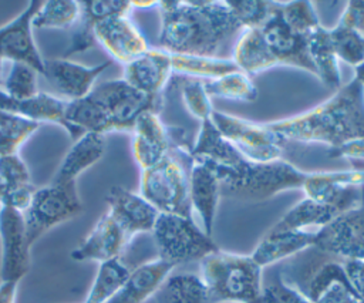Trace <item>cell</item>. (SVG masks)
<instances>
[{"mask_svg": "<svg viewBox=\"0 0 364 303\" xmlns=\"http://www.w3.org/2000/svg\"><path fill=\"white\" fill-rule=\"evenodd\" d=\"M259 303H311V300L296 286L289 285L282 276L262 285Z\"/></svg>", "mask_w": 364, "mask_h": 303, "instance_id": "b9f144b4", "label": "cell"}, {"mask_svg": "<svg viewBox=\"0 0 364 303\" xmlns=\"http://www.w3.org/2000/svg\"><path fill=\"white\" fill-rule=\"evenodd\" d=\"M6 193H7V185L4 184V181H3L1 176H0V205L3 203Z\"/></svg>", "mask_w": 364, "mask_h": 303, "instance_id": "f5cc1de1", "label": "cell"}, {"mask_svg": "<svg viewBox=\"0 0 364 303\" xmlns=\"http://www.w3.org/2000/svg\"><path fill=\"white\" fill-rule=\"evenodd\" d=\"M351 290L364 300V260L343 262Z\"/></svg>", "mask_w": 364, "mask_h": 303, "instance_id": "f6af8a7d", "label": "cell"}, {"mask_svg": "<svg viewBox=\"0 0 364 303\" xmlns=\"http://www.w3.org/2000/svg\"><path fill=\"white\" fill-rule=\"evenodd\" d=\"M0 90L13 100L30 98L38 92L37 73L27 64L11 63Z\"/></svg>", "mask_w": 364, "mask_h": 303, "instance_id": "8d00e7d4", "label": "cell"}, {"mask_svg": "<svg viewBox=\"0 0 364 303\" xmlns=\"http://www.w3.org/2000/svg\"><path fill=\"white\" fill-rule=\"evenodd\" d=\"M314 233L309 230L270 229L256 245L250 256L263 269L313 248Z\"/></svg>", "mask_w": 364, "mask_h": 303, "instance_id": "cb8c5ba5", "label": "cell"}, {"mask_svg": "<svg viewBox=\"0 0 364 303\" xmlns=\"http://www.w3.org/2000/svg\"><path fill=\"white\" fill-rule=\"evenodd\" d=\"M228 4L242 28H260L276 7V1L266 0H233Z\"/></svg>", "mask_w": 364, "mask_h": 303, "instance_id": "74e56055", "label": "cell"}, {"mask_svg": "<svg viewBox=\"0 0 364 303\" xmlns=\"http://www.w3.org/2000/svg\"><path fill=\"white\" fill-rule=\"evenodd\" d=\"M38 127L37 122L0 110V155L16 154Z\"/></svg>", "mask_w": 364, "mask_h": 303, "instance_id": "e575fe53", "label": "cell"}, {"mask_svg": "<svg viewBox=\"0 0 364 303\" xmlns=\"http://www.w3.org/2000/svg\"><path fill=\"white\" fill-rule=\"evenodd\" d=\"M263 124L282 142L324 144L336 148L364 137V91L353 78L309 111Z\"/></svg>", "mask_w": 364, "mask_h": 303, "instance_id": "7a4b0ae2", "label": "cell"}, {"mask_svg": "<svg viewBox=\"0 0 364 303\" xmlns=\"http://www.w3.org/2000/svg\"><path fill=\"white\" fill-rule=\"evenodd\" d=\"M171 61L173 73L202 81L215 80L237 70L230 57L171 54Z\"/></svg>", "mask_w": 364, "mask_h": 303, "instance_id": "f546056e", "label": "cell"}, {"mask_svg": "<svg viewBox=\"0 0 364 303\" xmlns=\"http://www.w3.org/2000/svg\"><path fill=\"white\" fill-rule=\"evenodd\" d=\"M0 282H20L30 269V243L24 216L10 206H0Z\"/></svg>", "mask_w": 364, "mask_h": 303, "instance_id": "8fae6325", "label": "cell"}, {"mask_svg": "<svg viewBox=\"0 0 364 303\" xmlns=\"http://www.w3.org/2000/svg\"><path fill=\"white\" fill-rule=\"evenodd\" d=\"M210 303H259L262 267L250 255L215 250L199 260Z\"/></svg>", "mask_w": 364, "mask_h": 303, "instance_id": "277c9868", "label": "cell"}, {"mask_svg": "<svg viewBox=\"0 0 364 303\" xmlns=\"http://www.w3.org/2000/svg\"><path fill=\"white\" fill-rule=\"evenodd\" d=\"M107 60L97 65H84L68 58H44V77L58 91V97L74 101L87 97L95 85L97 78L111 65Z\"/></svg>", "mask_w": 364, "mask_h": 303, "instance_id": "9a60e30c", "label": "cell"}, {"mask_svg": "<svg viewBox=\"0 0 364 303\" xmlns=\"http://www.w3.org/2000/svg\"><path fill=\"white\" fill-rule=\"evenodd\" d=\"M348 283H336L328 290H326L316 302L313 303H338L341 297L346 294L347 290H350Z\"/></svg>", "mask_w": 364, "mask_h": 303, "instance_id": "7dc6e473", "label": "cell"}, {"mask_svg": "<svg viewBox=\"0 0 364 303\" xmlns=\"http://www.w3.org/2000/svg\"><path fill=\"white\" fill-rule=\"evenodd\" d=\"M189 158L191 162L203 164L209 168H228L237 164L243 156L219 132L212 119H205L200 122Z\"/></svg>", "mask_w": 364, "mask_h": 303, "instance_id": "d4e9b609", "label": "cell"}, {"mask_svg": "<svg viewBox=\"0 0 364 303\" xmlns=\"http://www.w3.org/2000/svg\"><path fill=\"white\" fill-rule=\"evenodd\" d=\"M151 233L158 257L172 263L175 267L193 260L199 262L219 249L213 239L189 216L159 213Z\"/></svg>", "mask_w": 364, "mask_h": 303, "instance_id": "5b68a950", "label": "cell"}, {"mask_svg": "<svg viewBox=\"0 0 364 303\" xmlns=\"http://www.w3.org/2000/svg\"><path fill=\"white\" fill-rule=\"evenodd\" d=\"M158 293L161 303H210L203 280L195 273H171Z\"/></svg>", "mask_w": 364, "mask_h": 303, "instance_id": "1f68e13d", "label": "cell"}, {"mask_svg": "<svg viewBox=\"0 0 364 303\" xmlns=\"http://www.w3.org/2000/svg\"><path fill=\"white\" fill-rule=\"evenodd\" d=\"M105 152V138L97 132H85L74 141L63 158L53 182L55 184H73L78 176L95 165Z\"/></svg>", "mask_w": 364, "mask_h": 303, "instance_id": "484cf974", "label": "cell"}, {"mask_svg": "<svg viewBox=\"0 0 364 303\" xmlns=\"http://www.w3.org/2000/svg\"><path fill=\"white\" fill-rule=\"evenodd\" d=\"M3 84V60H0V88Z\"/></svg>", "mask_w": 364, "mask_h": 303, "instance_id": "db71d44e", "label": "cell"}, {"mask_svg": "<svg viewBox=\"0 0 364 303\" xmlns=\"http://www.w3.org/2000/svg\"><path fill=\"white\" fill-rule=\"evenodd\" d=\"M90 95L101 105L109 132H131L142 112H158L162 105V97L145 95L122 78L95 84Z\"/></svg>", "mask_w": 364, "mask_h": 303, "instance_id": "ba28073f", "label": "cell"}, {"mask_svg": "<svg viewBox=\"0 0 364 303\" xmlns=\"http://www.w3.org/2000/svg\"><path fill=\"white\" fill-rule=\"evenodd\" d=\"M139 193L159 213L192 218L188 174L171 154L156 165L141 171Z\"/></svg>", "mask_w": 364, "mask_h": 303, "instance_id": "8992f818", "label": "cell"}, {"mask_svg": "<svg viewBox=\"0 0 364 303\" xmlns=\"http://www.w3.org/2000/svg\"><path fill=\"white\" fill-rule=\"evenodd\" d=\"M336 283H348L343 262L327 260L313 272L311 277L307 282V289L304 294L313 303Z\"/></svg>", "mask_w": 364, "mask_h": 303, "instance_id": "f35d334b", "label": "cell"}, {"mask_svg": "<svg viewBox=\"0 0 364 303\" xmlns=\"http://www.w3.org/2000/svg\"><path fill=\"white\" fill-rule=\"evenodd\" d=\"M78 17H80V1H74V0L41 1L33 18V28L68 30L77 24Z\"/></svg>", "mask_w": 364, "mask_h": 303, "instance_id": "836d02e7", "label": "cell"}, {"mask_svg": "<svg viewBox=\"0 0 364 303\" xmlns=\"http://www.w3.org/2000/svg\"><path fill=\"white\" fill-rule=\"evenodd\" d=\"M307 51L316 77H318L324 85L337 91L341 87V71L328 28L318 26L307 34Z\"/></svg>", "mask_w": 364, "mask_h": 303, "instance_id": "83f0119b", "label": "cell"}, {"mask_svg": "<svg viewBox=\"0 0 364 303\" xmlns=\"http://www.w3.org/2000/svg\"><path fill=\"white\" fill-rule=\"evenodd\" d=\"M129 273L131 269L122 262L121 257L101 262L84 303L109 302L119 292Z\"/></svg>", "mask_w": 364, "mask_h": 303, "instance_id": "4dcf8cb0", "label": "cell"}, {"mask_svg": "<svg viewBox=\"0 0 364 303\" xmlns=\"http://www.w3.org/2000/svg\"><path fill=\"white\" fill-rule=\"evenodd\" d=\"M338 303H364L363 299H360L351 289L346 292V294L341 297V300Z\"/></svg>", "mask_w": 364, "mask_h": 303, "instance_id": "f907efd6", "label": "cell"}, {"mask_svg": "<svg viewBox=\"0 0 364 303\" xmlns=\"http://www.w3.org/2000/svg\"><path fill=\"white\" fill-rule=\"evenodd\" d=\"M82 212L77 182L55 184L37 188L28 208L24 211V223L30 246L54 226L75 218Z\"/></svg>", "mask_w": 364, "mask_h": 303, "instance_id": "52a82bcc", "label": "cell"}, {"mask_svg": "<svg viewBox=\"0 0 364 303\" xmlns=\"http://www.w3.org/2000/svg\"><path fill=\"white\" fill-rule=\"evenodd\" d=\"M175 266L159 257L151 259L131 269V273L119 292L107 303H145L152 297Z\"/></svg>", "mask_w": 364, "mask_h": 303, "instance_id": "7402d4cb", "label": "cell"}, {"mask_svg": "<svg viewBox=\"0 0 364 303\" xmlns=\"http://www.w3.org/2000/svg\"><path fill=\"white\" fill-rule=\"evenodd\" d=\"M279 9L284 21L299 34L307 36L321 26L314 6L310 1H279Z\"/></svg>", "mask_w": 364, "mask_h": 303, "instance_id": "ab89813d", "label": "cell"}, {"mask_svg": "<svg viewBox=\"0 0 364 303\" xmlns=\"http://www.w3.org/2000/svg\"><path fill=\"white\" fill-rule=\"evenodd\" d=\"M0 176L7 185V191L31 184L30 171L17 152L0 155Z\"/></svg>", "mask_w": 364, "mask_h": 303, "instance_id": "7bdbcfd3", "label": "cell"}, {"mask_svg": "<svg viewBox=\"0 0 364 303\" xmlns=\"http://www.w3.org/2000/svg\"><path fill=\"white\" fill-rule=\"evenodd\" d=\"M172 73L171 53L162 48H148L124 65L122 80L145 95L162 97Z\"/></svg>", "mask_w": 364, "mask_h": 303, "instance_id": "ac0fdd59", "label": "cell"}, {"mask_svg": "<svg viewBox=\"0 0 364 303\" xmlns=\"http://www.w3.org/2000/svg\"><path fill=\"white\" fill-rule=\"evenodd\" d=\"M210 169L220 181L222 195L245 202H263L280 192L301 189L307 176V172L283 158L272 162H252L242 158L233 166Z\"/></svg>", "mask_w": 364, "mask_h": 303, "instance_id": "3957f363", "label": "cell"}, {"mask_svg": "<svg viewBox=\"0 0 364 303\" xmlns=\"http://www.w3.org/2000/svg\"><path fill=\"white\" fill-rule=\"evenodd\" d=\"M159 48L171 54L222 57L223 46L240 33L228 1H158Z\"/></svg>", "mask_w": 364, "mask_h": 303, "instance_id": "6da1fadb", "label": "cell"}, {"mask_svg": "<svg viewBox=\"0 0 364 303\" xmlns=\"http://www.w3.org/2000/svg\"><path fill=\"white\" fill-rule=\"evenodd\" d=\"M328 156L347 158V159H364V137L354 138L336 148H330Z\"/></svg>", "mask_w": 364, "mask_h": 303, "instance_id": "bcb514c9", "label": "cell"}, {"mask_svg": "<svg viewBox=\"0 0 364 303\" xmlns=\"http://www.w3.org/2000/svg\"><path fill=\"white\" fill-rule=\"evenodd\" d=\"M131 134L132 155L141 171L156 165L169 155L171 141L168 127L162 122L158 112H142L136 118Z\"/></svg>", "mask_w": 364, "mask_h": 303, "instance_id": "d6986e66", "label": "cell"}, {"mask_svg": "<svg viewBox=\"0 0 364 303\" xmlns=\"http://www.w3.org/2000/svg\"><path fill=\"white\" fill-rule=\"evenodd\" d=\"M20 282H0V303H16Z\"/></svg>", "mask_w": 364, "mask_h": 303, "instance_id": "c3c4849f", "label": "cell"}, {"mask_svg": "<svg viewBox=\"0 0 364 303\" xmlns=\"http://www.w3.org/2000/svg\"><path fill=\"white\" fill-rule=\"evenodd\" d=\"M262 36L279 65H291L316 75L307 51V36L294 31L283 18L279 1L260 27Z\"/></svg>", "mask_w": 364, "mask_h": 303, "instance_id": "4fadbf2b", "label": "cell"}, {"mask_svg": "<svg viewBox=\"0 0 364 303\" xmlns=\"http://www.w3.org/2000/svg\"><path fill=\"white\" fill-rule=\"evenodd\" d=\"M341 215L336 208L303 198L291 206L274 225V230H309L316 232Z\"/></svg>", "mask_w": 364, "mask_h": 303, "instance_id": "f1b7e54d", "label": "cell"}, {"mask_svg": "<svg viewBox=\"0 0 364 303\" xmlns=\"http://www.w3.org/2000/svg\"><path fill=\"white\" fill-rule=\"evenodd\" d=\"M210 119L245 159L252 162L282 159L283 142L264 124L215 110Z\"/></svg>", "mask_w": 364, "mask_h": 303, "instance_id": "9c48e42d", "label": "cell"}, {"mask_svg": "<svg viewBox=\"0 0 364 303\" xmlns=\"http://www.w3.org/2000/svg\"><path fill=\"white\" fill-rule=\"evenodd\" d=\"M181 97L186 110L195 118H198L200 122L205 119H210L213 112L212 98L206 92L202 80L188 78L181 87Z\"/></svg>", "mask_w": 364, "mask_h": 303, "instance_id": "60d3db41", "label": "cell"}, {"mask_svg": "<svg viewBox=\"0 0 364 303\" xmlns=\"http://www.w3.org/2000/svg\"><path fill=\"white\" fill-rule=\"evenodd\" d=\"M67 101L58 95L38 91L36 95L26 100H13L0 90V110L17 114L33 122L43 124L51 122L63 127L73 141L78 139L81 135L71 128L65 119Z\"/></svg>", "mask_w": 364, "mask_h": 303, "instance_id": "ffe728a7", "label": "cell"}, {"mask_svg": "<svg viewBox=\"0 0 364 303\" xmlns=\"http://www.w3.org/2000/svg\"><path fill=\"white\" fill-rule=\"evenodd\" d=\"M230 60L236 68L249 77L257 75L277 64L264 43L260 28H242L232 48Z\"/></svg>", "mask_w": 364, "mask_h": 303, "instance_id": "4316f807", "label": "cell"}, {"mask_svg": "<svg viewBox=\"0 0 364 303\" xmlns=\"http://www.w3.org/2000/svg\"><path fill=\"white\" fill-rule=\"evenodd\" d=\"M330 40L338 61H344L353 68L364 63V34L347 27L334 26L328 28Z\"/></svg>", "mask_w": 364, "mask_h": 303, "instance_id": "d590c367", "label": "cell"}, {"mask_svg": "<svg viewBox=\"0 0 364 303\" xmlns=\"http://www.w3.org/2000/svg\"><path fill=\"white\" fill-rule=\"evenodd\" d=\"M313 249L340 262L364 260V205L336 216L316 230Z\"/></svg>", "mask_w": 364, "mask_h": 303, "instance_id": "30bf717a", "label": "cell"}, {"mask_svg": "<svg viewBox=\"0 0 364 303\" xmlns=\"http://www.w3.org/2000/svg\"><path fill=\"white\" fill-rule=\"evenodd\" d=\"M131 4H132V9L134 7H139V9H146V7H154V6H156L158 3L156 1H131Z\"/></svg>", "mask_w": 364, "mask_h": 303, "instance_id": "816d5d0a", "label": "cell"}, {"mask_svg": "<svg viewBox=\"0 0 364 303\" xmlns=\"http://www.w3.org/2000/svg\"><path fill=\"white\" fill-rule=\"evenodd\" d=\"M337 26L347 27L364 34V0H351L346 4Z\"/></svg>", "mask_w": 364, "mask_h": 303, "instance_id": "ee69618b", "label": "cell"}, {"mask_svg": "<svg viewBox=\"0 0 364 303\" xmlns=\"http://www.w3.org/2000/svg\"><path fill=\"white\" fill-rule=\"evenodd\" d=\"M131 10H132L131 1H117V0L80 1V17L77 24L74 26L73 37L63 57L67 58L71 54L90 50L95 44L94 27L100 20L109 16H117V14H129Z\"/></svg>", "mask_w": 364, "mask_h": 303, "instance_id": "603a6c76", "label": "cell"}, {"mask_svg": "<svg viewBox=\"0 0 364 303\" xmlns=\"http://www.w3.org/2000/svg\"><path fill=\"white\" fill-rule=\"evenodd\" d=\"M131 239L107 211L95 222L85 239L71 252V259L75 262H105L121 257Z\"/></svg>", "mask_w": 364, "mask_h": 303, "instance_id": "e0dca14e", "label": "cell"}, {"mask_svg": "<svg viewBox=\"0 0 364 303\" xmlns=\"http://www.w3.org/2000/svg\"><path fill=\"white\" fill-rule=\"evenodd\" d=\"M203 84L210 98L216 97L239 102H253L259 95L257 87L252 77L239 70L215 80L203 81Z\"/></svg>", "mask_w": 364, "mask_h": 303, "instance_id": "d6a6232c", "label": "cell"}, {"mask_svg": "<svg viewBox=\"0 0 364 303\" xmlns=\"http://www.w3.org/2000/svg\"><path fill=\"white\" fill-rule=\"evenodd\" d=\"M188 182L191 209L198 215L202 230L212 238L219 198L222 196L220 181L209 166L191 162Z\"/></svg>", "mask_w": 364, "mask_h": 303, "instance_id": "44dd1931", "label": "cell"}, {"mask_svg": "<svg viewBox=\"0 0 364 303\" xmlns=\"http://www.w3.org/2000/svg\"><path fill=\"white\" fill-rule=\"evenodd\" d=\"M94 38L109 54L111 60L124 65L149 48L146 38L129 18V14H117L100 20L94 27Z\"/></svg>", "mask_w": 364, "mask_h": 303, "instance_id": "5bb4252c", "label": "cell"}, {"mask_svg": "<svg viewBox=\"0 0 364 303\" xmlns=\"http://www.w3.org/2000/svg\"><path fill=\"white\" fill-rule=\"evenodd\" d=\"M108 212L132 240L139 233H151L159 212L138 192L112 186L105 198Z\"/></svg>", "mask_w": 364, "mask_h": 303, "instance_id": "2e32d148", "label": "cell"}, {"mask_svg": "<svg viewBox=\"0 0 364 303\" xmlns=\"http://www.w3.org/2000/svg\"><path fill=\"white\" fill-rule=\"evenodd\" d=\"M40 4L38 0L28 1L23 11L0 27V60L23 63L37 74H44V58L33 36V18Z\"/></svg>", "mask_w": 364, "mask_h": 303, "instance_id": "7c38bea8", "label": "cell"}, {"mask_svg": "<svg viewBox=\"0 0 364 303\" xmlns=\"http://www.w3.org/2000/svg\"><path fill=\"white\" fill-rule=\"evenodd\" d=\"M353 70H354V77H353V78L360 84V87H361L363 91H364V63L358 64V65L354 67Z\"/></svg>", "mask_w": 364, "mask_h": 303, "instance_id": "681fc988", "label": "cell"}]
</instances>
